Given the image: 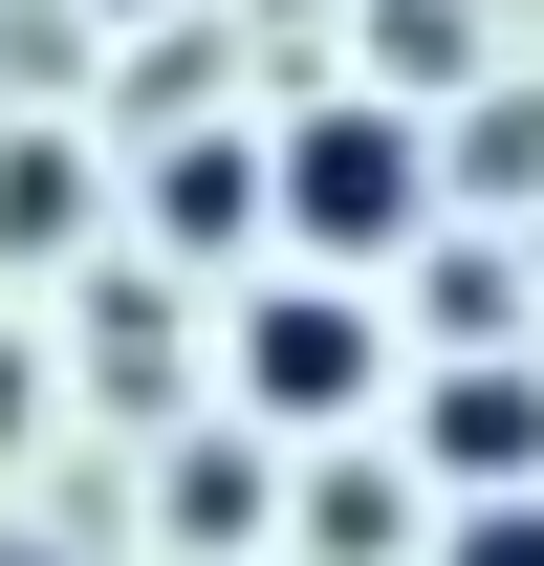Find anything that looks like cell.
Wrapping results in <instances>:
<instances>
[{"label": "cell", "mask_w": 544, "mask_h": 566, "mask_svg": "<svg viewBox=\"0 0 544 566\" xmlns=\"http://www.w3.org/2000/svg\"><path fill=\"white\" fill-rule=\"evenodd\" d=\"M262 175H283V240H305V262H393L414 218H436V132H414L393 87H348V109H305V132H283Z\"/></svg>", "instance_id": "1"}, {"label": "cell", "mask_w": 544, "mask_h": 566, "mask_svg": "<svg viewBox=\"0 0 544 566\" xmlns=\"http://www.w3.org/2000/svg\"><path fill=\"white\" fill-rule=\"evenodd\" d=\"M370 305L348 283H240V415H283V436H327V415H370Z\"/></svg>", "instance_id": "2"}, {"label": "cell", "mask_w": 544, "mask_h": 566, "mask_svg": "<svg viewBox=\"0 0 544 566\" xmlns=\"http://www.w3.org/2000/svg\"><path fill=\"white\" fill-rule=\"evenodd\" d=\"M414 458H436V501H523V480H544V370L458 349L436 392H414Z\"/></svg>", "instance_id": "3"}, {"label": "cell", "mask_w": 544, "mask_h": 566, "mask_svg": "<svg viewBox=\"0 0 544 566\" xmlns=\"http://www.w3.org/2000/svg\"><path fill=\"white\" fill-rule=\"evenodd\" d=\"M262 218H283V175H262L240 132H175V153H153V240H197V262H218V240H262Z\"/></svg>", "instance_id": "4"}, {"label": "cell", "mask_w": 544, "mask_h": 566, "mask_svg": "<svg viewBox=\"0 0 544 566\" xmlns=\"http://www.w3.org/2000/svg\"><path fill=\"white\" fill-rule=\"evenodd\" d=\"M44 240H87V153L22 109V132H0V262H44Z\"/></svg>", "instance_id": "5"}, {"label": "cell", "mask_w": 544, "mask_h": 566, "mask_svg": "<svg viewBox=\"0 0 544 566\" xmlns=\"http://www.w3.org/2000/svg\"><path fill=\"white\" fill-rule=\"evenodd\" d=\"M414 283H436V349H501V327H523V283H501V240H436Z\"/></svg>", "instance_id": "6"}, {"label": "cell", "mask_w": 544, "mask_h": 566, "mask_svg": "<svg viewBox=\"0 0 544 566\" xmlns=\"http://www.w3.org/2000/svg\"><path fill=\"white\" fill-rule=\"evenodd\" d=\"M175 545H262V436H218L197 480H175Z\"/></svg>", "instance_id": "7"}, {"label": "cell", "mask_w": 544, "mask_h": 566, "mask_svg": "<svg viewBox=\"0 0 544 566\" xmlns=\"http://www.w3.org/2000/svg\"><path fill=\"white\" fill-rule=\"evenodd\" d=\"M436 566H544V480H523V501H458V523H436Z\"/></svg>", "instance_id": "8"}]
</instances>
